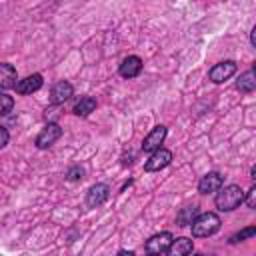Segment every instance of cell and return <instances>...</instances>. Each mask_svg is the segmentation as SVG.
Masks as SVG:
<instances>
[{
  "label": "cell",
  "mask_w": 256,
  "mask_h": 256,
  "mask_svg": "<svg viewBox=\"0 0 256 256\" xmlns=\"http://www.w3.org/2000/svg\"><path fill=\"white\" fill-rule=\"evenodd\" d=\"M60 136H62V128L52 122V124H48V126L38 134L36 146H38V148H48V146H52Z\"/></svg>",
  "instance_id": "cell-6"
},
{
  "label": "cell",
  "mask_w": 256,
  "mask_h": 256,
  "mask_svg": "<svg viewBox=\"0 0 256 256\" xmlns=\"http://www.w3.org/2000/svg\"><path fill=\"white\" fill-rule=\"evenodd\" d=\"M194 250V242L190 240V238H172V242H170V246H168V254H188V252H192Z\"/></svg>",
  "instance_id": "cell-14"
},
{
  "label": "cell",
  "mask_w": 256,
  "mask_h": 256,
  "mask_svg": "<svg viewBox=\"0 0 256 256\" xmlns=\"http://www.w3.org/2000/svg\"><path fill=\"white\" fill-rule=\"evenodd\" d=\"M194 216H196V208H194V206H192V208H184V210L178 214L176 222H178V226H188V224L194 220Z\"/></svg>",
  "instance_id": "cell-17"
},
{
  "label": "cell",
  "mask_w": 256,
  "mask_h": 256,
  "mask_svg": "<svg viewBox=\"0 0 256 256\" xmlns=\"http://www.w3.org/2000/svg\"><path fill=\"white\" fill-rule=\"evenodd\" d=\"M164 138H166V126H154L152 132L142 140V150L144 152H154L156 148H160Z\"/></svg>",
  "instance_id": "cell-7"
},
{
  "label": "cell",
  "mask_w": 256,
  "mask_h": 256,
  "mask_svg": "<svg viewBox=\"0 0 256 256\" xmlns=\"http://www.w3.org/2000/svg\"><path fill=\"white\" fill-rule=\"evenodd\" d=\"M40 86H42V76L40 74H30V76L18 80L14 88H16L18 94H32V92L40 90Z\"/></svg>",
  "instance_id": "cell-10"
},
{
  "label": "cell",
  "mask_w": 256,
  "mask_h": 256,
  "mask_svg": "<svg viewBox=\"0 0 256 256\" xmlns=\"http://www.w3.org/2000/svg\"><path fill=\"white\" fill-rule=\"evenodd\" d=\"M108 194H110V188L106 184H94V186H90V190L86 194V204L96 208L108 200Z\"/></svg>",
  "instance_id": "cell-8"
},
{
  "label": "cell",
  "mask_w": 256,
  "mask_h": 256,
  "mask_svg": "<svg viewBox=\"0 0 256 256\" xmlns=\"http://www.w3.org/2000/svg\"><path fill=\"white\" fill-rule=\"evenodd\" d=\"M192 226V234L196 238H204V236H212L214 232L220 230V218L214 212H204L194 216V220L190 222Z\"/></svg>",
  "instance_id": "cell-2"
},
{
  "label": "cell",
  "mask_w": 256,
  "mask_h": 256,
  "mask_svg": "<svg viewBox=\"0 0 256 256\" xmlns=\"http://www.w3.org/2000/svg\"><path fill=\"white\" fill-rule=\"evenodd\" d=\"M140 70H142V60L138 56H128L120 64V76L124 78H134L140 74Z\"/></svg>",
  "instance_id": "cell-12"
},
{
  "label": "cell",
  "mask_w": 256,
  "mask_h": 256,
  "mask_svg": "<svg viewBox=\"0 0 256 256\" xmlns=\"http://www.w3.org/2000/svg\"><path fill=\"white\" fill-rule=\"evenodd\" d=\"M222 184H224L222 174H218V172H208V174H204L202 180L198 182V190H200L202 194H212V192H216Z\"/></svg>",
  "instance_id": "cell-9"
},
{
  "label": "cell",
  "mask_w": 256,
  "mask_h": 256,
  "mask_svg": "<svg viewBox=\"0 0 256 256\" xmlns=\"http://www.w3.org/2000/svg\"><path fill=\"white\" fill-rule=\"evenodd\" d=\"M70 96H72V84L62 80V82L54 84L52 94H50V102H52V104H62V102H66Z\"/></svg>",
  "instance_id": "cell-13"
},
{
  "label": "cell",
  "mask_w": 256,
  "mask_h": 256,
  "mask_svg": "<svg viewBox=\"0 0 256 256\" xmlns=\"http://www.w3.org/2000/svg\"><path fill=\"white\" fill-rule=\"evenodd\" d=\"M254 234H256V228L250 226V228H246V230H242V232L232 234V236H230V244H238V242H242V240H246V238H252Z\"/></svg>",
  "instance_id": "cell-18"
},
{
  "label": "cell",
  "mask_w": 256,
  "mask_h": 256,
  "mask_svg": "<svg viewBox=\"0 0 256 256\" xmlns=\"http://www.w3.org/2000/svg\"><path fill=\"white\" fill-rule=\"evenodd\" d=\"M82 176H84V170H82L80 166L70 168V170H68V174H66V178H68V180H80Z\"/></svg>",
  "instance_id": "cell-20"
},
{
  "label": "cell",
  "mask_w": 256,
  "mask_h": 256,
  "mask_svg": "<svg viewBox=\"0 0 256 256\" xmlns=\"http://www.w3.org/2000/svg\"><path fill=\"white\" fill-rule=\"evenodd\" d=\"M8 144V130L4 126H0V148H4Z\"/></svg>",
  "instance_id": "cell-22"
},
{
  "label": "cell",
  "mask_w": 256,
  "mask_h": 256,
  "mask_svg": "<svg viewBox=\"0 0 256 256\" xmlns=\"http://www.w3.org/2000/svg\"><path fill=\"white\" fill-rule=\"evenodd\" d=\"M94 108H96V100H94L92 96H84V98H80V102L74 106V114H76V116H88L90 112H94Z\"/></svg>",
  "instance_id": "cell-16"
},
{
  "label": "cell",
  "mask_w": 256,
  "mask_h": 256,
  "mask_svg": "<svg viewBox=\"0 0 256 256\" xmlns=\"http://www.w3.org/2000/svg\"><path fill=\"white\" fill-rule=\"evenodd\" d=\"M246 204H248V208H256V186H252V188L248 190Z\"/></svg>",
  "instance_id": "cell-21"
},
{
  "label": "cell",
  "mask_w": 256,
  "mask_h": 256,
  "mask_svg": "<svg viewBox=\"0 0 256 256\" xmlns=\"http://www.w3.org/2000/svg\"><path fill=\"white\" fill-rule=\"evenodd\" d=\"M170 242H172V234H170V232L154 234V236L146 242V252H148V254H162V252H168Z\"/></svg>",
  "instance_id": "cell-5"
},
{
  "label": "cell",
  "mask_w": 256,
  "mask_h": 256,
  "mask_svg": "<svg viewBox=\"0 0 256 256\" xmlns=\"http://www.w3.org/2000/svg\"><path fill=\"white\" fill-rule=\"evenodd\" d=\"M170 162H172V152L166 150V148H156V150L152 152V156L146 160L144 170H146V172H158V170L166 168Z\"/></svg>",
  "instance_id": "cell-3"
},
{
  "label": "cell",
  "mask_w": 256,
  "mask_h": 256,
  "mask_svg": "<svg viewBox=\"0 0 256 256\" xmlns=\"http://www.w3.org/2000/svg\"><path fill=\"white\" fill-rule=\"evenodd\" d=\"M12 108H14V98L4 94V92H0V116L8 114Z\"/></svg>",
  "instance_id": "cell-19"
},
{
  "label": "cell",
  "mask_w": 256,
  "mask_h": 256,
  "mask_svg": "<svg viewBox=\"0 0 256 256\" xmlns=\"http://www.w3.org/2000/svg\"><path fill=\"white\" fill-rule=\"evenodd\" d=\"M16 68L8 62H0V92L16 86Z\"/></svg>",
  "instance_id": "cell-11"
},
{
  "label": "cell",
  "mask_w": 256,
  "mask_h": 256,
  "mask_svg": "<svg viewBox=\"0 0 256 256\" xmlns=\"http://www.w3.org/2000/svg\"><path fill=\"white\" fill-rule=\"evenodd\" d=\"M234 74H236V62L234 60H224V62H218L210 68V80L216 84L226 82Z\"/></svg>",
  "instance_id": "cell-4"
},
{
  "label": "cell",
  "mask_w": 256,
  "mask_h": 256,
  "mask_svg": "<svg viewBox=\"0 0 256 256\" xmlns=\"http://www.w3.org/2000/svg\"><path fill=\"white\" fill-rule=\"evenodd\" d=\"M216 192H218V194H216V208H218L220 212H230V210L238 208V206L244 202V192H242V188L236 186V184H228V186H224V188L220 186Z\"/></svg>",
  "instance_id": "cell-1"
},
{
  "label": "cell",
  "mask_w": 256,
  "mask_h": 256,
  "mask_svg": "<svg viewBox=\"0 0 256 256\" xmlns=\"http://www.w3.org/2000/svg\"><path fill=\"white\" fill-rule=\"evenodd\" d=\"M236 88H238L240 92H244V94L254 92V88H256V78H254V70H252V68L246 70V72L240 76V80L236 82Z\"/></svg>",
  "instance_id": "cell-15"
}]
</instances>
